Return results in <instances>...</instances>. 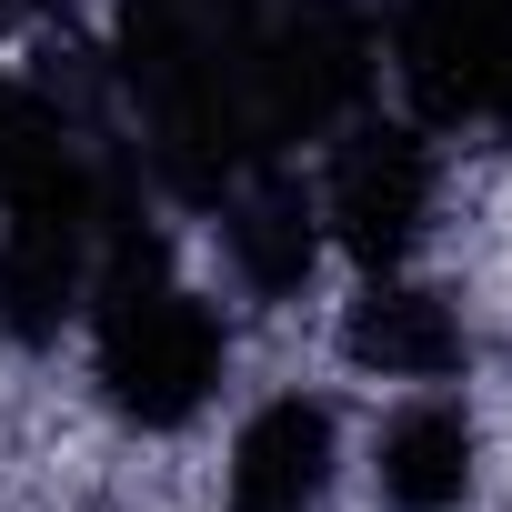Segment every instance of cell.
Segmentation results:
<instances>
[{
  "mask_svg": "<svg viewBox=\"0 0 512 512\" xmlns=\"http://www.w3.org/2000/svg\"><path fill=\"white\" fill-rule=\"evenodd\" d=\"M382 502L392 512H462L472 502V472H482V442H472V412L462 402H402L382 422Z\"/></svg>",
  "mask_w": 512,
  "mask_h": 512,
  "instance_id": "obj_7",
  "label": "cell"
},
{
  "mask_svg": "<svg viewBox=\"0 0 512 512\" xmlns=\"http://www.w3.org/2000/svg\"><path fill=\"white\" fill-rule=\"evenodd\" d=\"M332 452H342L332 402H302V392L262 402V412L241 422V442H231L221 512H312L332 492Z\"/></svg>",
  "mask_w": 512,
  "mask_h": 512,
  "instance_id": "obj_4",
  "label": "cell"
},
{
  "mask_svg": "<svg viewBox=\"0 0 512 512\" xmlns=\"http://www.w3.org/2000/svg\"><path fill=\"white\" fill-rule=\"evenodd\" d=\"M342 352L362 372H382V382H452L462 352H472V332H462V312L442 292H422L402 272H372L362 302L342 312Z\"/></svg>",
  "mask_w": 512,
  "mask_h": 512,
  "instance_id": "obj_6",
  "label": "cell"
},
{
  "mask_svg": "<svg viewBox=\"0 0 512 512\" xmlns=\"http://www.w3.org/2000/svg\"><path fill=\"white\" fill-rule=\"evenodd\" d=\"M432 221V141L412 121H362L322 181V241H342L362 272H402Z\"/></svg>",
  "mask_w": 512,
  "mask_h": 512,
  "instance_id": "obj_3",
  "label": "cell"
},
{
  "mask_svg": "<svg viewBox=\"0 0 512 512\" xmlns=\"http://www.w3.org/2000/svg\"><path fill=\"white\" fill-rule=\"evenodd\" d=\"M221 251H231V282L241 292H262V302H292L322 262V201L282 171H241L221 201Z\"/></svg>",
  "mask_w": 512,
  "mask_h": 512,
  "instance_id": "obj_5",
  "label": "cell"
},
{
  "mask_svg": "<svg viewBox=\"0 0 512 512\" xmlns=\"http://www.w3.org/2000/svg\"><path fill=\"white\" fill-rule=\"evenodd\" d=\"M392 61L422 121H512V0H402Z\"/></svg>",
  "mask_w": 512,
  "mask_h": 512,
  "instance_id": "obj_2",
  "label": "cell"
},
{
  "mask_svg": "<svg viewBox=\"0 0 512 512\" xmlns=\"http://www.w3.org/2000/svg\"><path fill=\"white\" fill-rule=\"evenodd\" d=\"M91 332H101V392H111V412L141 422V432H181V422L211 402L221 362H231L221 312H211L201 292H181L171 272L91 292Z\"/></svg>",
  "mask_w": 512,
  "mask_h": 512,
  "instance_id": "obj_1",
  "label": "cell"
}]
</instances>
